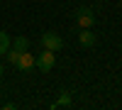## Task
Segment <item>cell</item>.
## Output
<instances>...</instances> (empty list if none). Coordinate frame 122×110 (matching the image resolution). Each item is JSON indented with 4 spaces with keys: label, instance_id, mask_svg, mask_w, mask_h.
Listing matches in <instances>:
<instances>
[{
    "label": "cell",
    "instance_id": "1",
    "mask_svg": "<svg viewBox=\"0 0 122 110\" xmlns=\"http://www.w3.org/2000/svg\"><path fill=\"white\" fill-rule=\"evenodd\" d=\"M54 64H56V52H51V49H44L39 56H34V66L42 73H49L54 68Z\"/></svg>",
    "mask_w": 122,
    "mask_h": 110
},
{
    "label": "cell",
    "instance_id": "2",
    "mask_svg": "<svg viewBox=\"0 0 122 110\" xmlns=\"http://www.w3.org/2000/svg\"><path fill=\"white\" fill-rule=\"evenodd\" d=\"M76 25L81 29H93V25H95L93 10H90V7H78L76 10Z\"/></svg>",
    "mask_w": 122,
    "mask_h": 110
},
{
    "label": "cell",
    "instance_id": "3",
    "mask_svg": "<svg viewBox=\"0 0 122 110\" xmlns=\"http://www.w3.org/2000/svg\"><path fill=\"white\" fill-rule=\"evenodd\" d=\"M42 44L44 49H51V52H59L61 47H64V39H61L56 32H44L42 34Z\"/></svg>",
    "mask_w": 122,
    "mask_h": 110
},
{
    "label": "cell",
    "instance_id": "4",
    "mask_svg": "<svg viewBox=\"0 0 122 110\" xmlns=\"http://www.w3.org/2000/svg\"><path fill=\"white\" fill-rule=\"evenodd\" d=\"M15 68H17V71H22V73H29V71L34 68V54H29V49L22 52L20 59H17V64H15Z\"/></svg>",
    "mask_w": 122,
    "mask_h": 110
},
{
    "label": "cell",
    "instance_id": "5",
    "mask_svg": "<svg viewBox=\"0 0 122 110\" xmlns=\"http://www.w3.org/2000/svg\"><path fill=\"white\" fill-rule=\"evenodd\" d=\"M71 105H73V98H71V93H68V91H61L59 100H54V103H51V108H54V110H59V108H71Z\"/></svg>",
    "mask_w": 122,
    "mask_h": 110
},
{
    "label": "cell",
    "instance_id": "6",
    "mask_svg": "<svg viewBox=\"0 0 122 110\" xmlns=\"http://www.w3.org/2000/svg\"><path fill=\"white\" fill-rule=\"evenodd\" d=\"M78 42H81V47H93L98 39H95V34H93V29H81Z\"/></svg>",
    "mask_w": 122,
    "mask_h": 110
},
{
    "label": "cell",
    "instance_id": "7",
    "mask_svg": "<svg viewBox=\"0 0 122 110\" xmlns=\"http://www.w3.org/2000/svg\"><path fill=\"white\" fill-rule=\"evenodd\" d=\"M10 44H12V39H10V34L0 29V56H3V54L7 52V49H10Z\"/></svg>",
    "mask_w": 122,
    "mask_h": 110
},
{
    "label": "cell",
    "instance_id": "8",
    "mask_svg": "<svg viewBox=\"0 0 122 110\" xmlns=\"http://www.w3.org/2000/svg\"><path fill=\"white\" fill-rule=\"evenodd\" d=\"M12 49H17V52H27L29 49V39L27 37H15V44H10Z\"/></svg>",
    "mask_w": 122,
    "mask_h": 110
},
{
    "label": "cell",
    "instance_id": "9",
    "mask_svg": "<svg viewBox=\"0 0 122 110\" xmlns=\"http://www.w3.org/2000/svg\"><path fill=\"white\" fill-rule=\"evenodd\" d=\"M20 54H22V52H17V49H12V47H10L7 52H5V59H7V61L12 64V66H15V64H17V59H20Z\"/></svg>",
    "mask_w": 122,
    "mask_h": 110
},
{
    "label": "cell",
    "instance_id": "10",
    "mask_svg": "<svg viewBox=\"0 0 122 110\" xmlns=\"http://www.w3.org/2000/svg\"><path fill=\"white\" fill-rule=\"evenodd\" d=\"M0 78H3V64H0Z\"/></svg>",
    "mask_w": 122,
    "mask_h": 110
}]
</instances>
